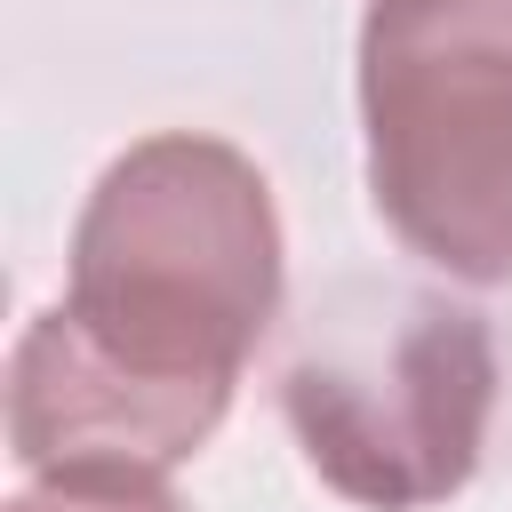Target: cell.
Wrapping results in <instances>:
<instances>
[{
	"label": "cell",
	"mask_w": 512,
	"mask_h": 512,
	"mask_svg": "<svg viewBox=\"0 0 512 512\" xmlns=\"http://www.w3.org/2000/svg\"><path fill=\"white\" fill-rule=\"evenodd\" d=\"M280 304L264 176L216 136H152L104 168L72 288L8 368V440L32 472L192 456Z\"/></svg>",
	"instance_id": "cell-1"
},
{
	"label": "cell",
	"mask_w": 512,
	"mask_h": 512,
	"mask_svg": "<svg viewBox=\"0 0 512 512\" xmlns=\"http://www.w3.org/2000/svg\"><path fill=\"white\" fill-rule=\"evenodd\" d=\"M496 384V336L472 304L400 280H344L312 304L280 368V416L336 496L424 512L480 472Z\"/></svg>",
	"instance_id": "cell-2"
},
{
	"label": "cell",
	"mask_w": 512,
	"mask_h": 512,
	"mask_svg": "<svg viewBox=\"0 0 512 512\" xmlns=\"http://www.w3.org/2000/svg\"><path fill=\"white\" fill-rule=\"evenodd\" d=\"M360 112L384 224L456 280H512V0H376Z\"/></svg>",
	"instance_id": "cell-3"
},
{
	"label": "cell",
	"mask_w": 512,
	"mask_h": 512,
	"mask_svg": "<svg viewBox=\"0 0 512 512\" xmlns=\"http://www.w3.org/2000/svg\"><path fill=\"white\" fill-rule=\"evenodd\" d=\"M8 512H184L144 464H56Z\"/></svg>",
	"instance_id": "cell-4"
}]
</instances>
